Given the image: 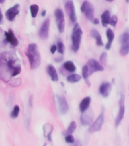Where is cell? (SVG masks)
Here are the masks:
<instances>
[{
    "label": "cell",
    "mask_w": 129,
    "mask_h": 146,
    "mask_svg": "<svg viewBox=\"0 0 129 146\" xmlns=\"http://www.w3.org/2000/svg\"><path fill=\"white\" fill-rule=\"evenodd\" d=\"M26 55L29 60L30 68L36 69L38 68L40 65L41 57L36 43L29 44L27 51H26Z\"/></svg>",
    "instance_id": "6da1fadb"
},
{
    "label": "cell",
    "mask_w": 129,
    "mask_h": 146,
    "mask_svg": "<svg viewBox=\"0 0 129 146\" xmlns=\"http://www.w3.org/2000/svg\"><path fill=\"white\" fill-rule=\"evenodd\" d=\"M82 34L83 32L81 27H80V25L77 23H75L71 34V49L75 52H77L80 49Z\"/></svg>",
    "instance_id": "7a4b0ae2"
},
{
    "label": "cell",
    "mask_w": 129,
    "mask_h": 146,
    "mask_svg": "<svg viewBox=\"0 0 129 146\" xmlns=\"http://www.w3.org/2000/svg\"><path fill=\"white\" fill-rule=\"evenodd\" d=\"M55 18H56V23L57 28L59 30V33H63L65 30V15L62 10L61 9H56L54 12Z\"/></svg>",
    "instance_id": "3957f363"
},
{
    "label": "cell",
    "mask_w": 129,
    "mask_h": 146,
    "mask_svg": "<svg viewBox=\"0 0 129 146\" xmlns=\"http://www.w3.org/2000/svg\"><path fill=\"white\" fill-rule=\"evenodd\" d=\"M81 11L84 13L85 16L89 21H93L94 19V8L93 5L87 0L84 1L81 7Z\"/></svg>",
    "instance_id": "277c9868"
},
{
    "label": "cell",
    "mask_w": 129,
    "mask_h": 146,
    "mask_svg": "<svg viewBox=\"0 0 129 146\" xmlns=\"http://www.w3.org/2000/svg\"><path fill=\"white\" fill-rule=\"evenodd\" d=\"M65 9L66 13L70 18L71 21L72 23L76 22L77 20V16L75 12V8L74 2L72 0H67L65 4Z\"/></svg>",
    "instance_id": "5b68a950"
},
{
    "label": "cell",
    "mask_w": 129,
    "mask_h": 146,
    "mask_svg": "<svg viewBox=\"0 0 129 146\" xmlns=\"http://www.w3.org/2000/svg\"><path fill=\"white\" fill-rule=\"evenodd\" d=\"M87 66L88 67L89 69V75H92L93 73L96 72H102L104 70V67L101 65L98 61H97L96 59H90Z\"/></svg>",
    "instance_id": "8992f818"
},
{
    "label": "cell",
    "mask_w": 129,
    "mask_h": 146,
    "mask_svg": "<svg viewBox=\"0 0 129 146\" xmlns=\"http://www.w3.org/2000/svg\"><path fill=\"white\" fill-rule=\"evenodd\" d=\"M129 53V33L125 32L122 35V46L120 48V54L126 56Z\"/></svg>",
    "instance_id": "52a82bcc"
},
{
    "label": "cell",
    "mask_w": 129,
    "mask_h": 146,
    "mask_svg": "<svg viewBox=\"0 0 129 146\" xmlns=\"http://www.w3.org/2000/svg\"><path fill=\"white\" fill-rule=\"evenodd\" d=\"M50 19L46 18L41 25L40 31H39V36L42 40H46L49 36V31H50Z\"/></svg>",
    "instance_id": "ba28073f"
},
{
    "label": "cell",
    "mask_w": 129,
    "mask_h": 146,
    "mask_svg": "<svg viewBox=\"0 0 129 146\" xmlns=\"http://www.w3.org/2000/svg\"><path fill=\"white\" fill-rule=\"evenodd\" d=\"M119 110H118V113L116 116V125L118 126L121 122L122 121L123 118H124V115H125V97L124 95H122L119 100Z\"/></svg>",
    "instance_id": "9c48e42d"
},
{
    "label": "cell",
    "mask_w": 129,
    "mask_h": 146,
    "mask_svg": "<svg viewBox=\"0 0 129 146\" xmlns=\"http://www.w3.org/2000/svg\"><path fill=\"white\" fill-rule=\"evenodd\" d=\"M103 122H104V115H103V113H102L100 114V116L97 118V119L93 122V124L91 125V127L89 128V132L93 133V132L100 131V130L102 129Z\"/></svg>",
    "instance_id": "30bf717a"
},
{
    "label": "cell",
    "mask_w": 129,
    "mask_h": 146,
    "mask_svg": "<svg viewBox=\"0 0 129 146\" xmlns=\"http://www.w3.org/2000/svg\"><path fill=\"white\" fill-rule=\"evenodd\" d=\"M57 102H58V106H59V110L61 114H65L68 111V104L65 98L62 96H56Z\"/></svg>",
    "instance_id": "8fae6325"
},
{
    "label": "cell",
    "mask_w": 129,
    "mask_h": 146,
    "mask_svg": "<svg viewBox=\"0 0 129 146\" xmlns=\"http://www.w3.org/2000/svg\"><path fill=\"white\" fill-rule=\"evenodd\" d=\"M81 123L83 125H91L92 122H93V114L91 110H87V111L81 113Z\"/></svg>",
    "instance_id": "7c38bea8"
},
{
    "label": "cell",
    "mask_w": 129,
    "mask_h": 146,
    "mask_svg": "<svg viewBox=\"0 0 129 146\" xmlns=\"http://www.w3.org/2000/svg\"><path fill=\"white\" fill-rule=\"evenodd\" d=\"M19 8H20L19 4H16L11 8L8 9L5 12V17H6L7 19L10 21H14L16 16L19 14Z\"/></svg>",
    "instance_id": "4fadbf2b"
},
{
    "label": "cell",
    "mask_w": 129,
    "mask_h": 146,
    "mask_svg": "<svg viewBox=\"0 0 129 146\" xmlns=\"http://www.w3.org/2000/svg\"><path fill=\"white\" fill-rule=\"evenodd\" d=\"M112 84L109 82H103L100 84L99 92L103 98H108L111 93Z\"/></svg>",
    "instance_id": "5bb4252c"
},
{
    "label": "cell",
    "mask_w": 129,
    "mask_h": 146,
    "mask_svg": "<svg viewBox=\"0 0 129 146\" xmlns=\"http://www.w3.org/2000/svg\"><path fill=\"white\" fill-rule=\"evenodd\" d=\"M5 34L7 42L10 43L13 47H16L18 45V39L16 38V36H15V34L11 30H9L8 32H5Z\"/></svg>",
    "instance_id": "9a60e30c"
},
{
    "label": "cell",
    "mask_w": 129,
    "mask_h": 146,
    "mask_svg": "<svg viewBox=\"0 0 129 146\" xmlns=\"http://www.w3.org/2000/svg\"><path fill=\"white\" fill-rule=\"evenodd\" d=\"M91 98L90 97H86L81 101L79 104V110L81 113L87 111L89 109L90 104H91Z\"/></svg>",
    "instance_id": "2e32d148"
},
{
    "label": "cell",
    "mask_w": 129,
    "mask_h": 146,
    "mask_svg": "<svg viewBox=\"0 0 129 146\" xmlns=\"http://www.w3.org/2000/svg\"><path fill=\"white\" fill-rule=\"evenodd\" d=\"M47 72L48 75H50V78L52 79L53 82H57L59 80V76H58V73L56 72V69L52 65H49L47 66Z\"/></svg>",
    "instance_id": "e0dca14e"
},
{
    "label": "cell",
    "mask_w": 129,
    "mask_h": 146,
    "mask_svg": "<svg viewBox=\"0 0 129 146\" xmlns=\"http://www.w3.org/2000/svg\"><path fill=\"white\" fill-rule=\"evenodd\" d=\"M111 19V15L109 10H106L103 12L101 15V22L103 27H107V25H109Z\"/></svg>",
    "instance_id": "ac0fdd59"
},
{
    "label": "cell",
    "mask_w": 129,
    "mask_h": 146,
    "mask_svg": "<svg viewBox=\"0 0 129 146\" xmlns=\"http://www.w3.org/2000/svg\"><path fill=\"white\" fill-rule=\"evenodd\" d=\"M107 39H108V42L106 44V49L107 50H110L112 47V42L114 40V38H115V34L112 30L111 29H107Z\"/></svg>",
    "instance_id": "d6986e66"
},
{
    "label": "cell",
    "mask_w": 129,
    "mask_h": 146,
    "mask_svg": "<svg viewBox=\"0 0 129 146\" xmlns=\"http://www.w3.org/2000/svg\"><path fill=\"white\" fill-rule=\"evenodd\" d=\"M91 36L93 38L95 39L96 40V44L98 46H101L103 45V43L102 37H101V35L99 32L97 31L96 29H92L91 31Z\"/></svg>",
    "instance_id": "ffe728a7"
},
{
    "label": "cell",
    "mask_w": 129,
    "mask_h": 146,
    "mask_svg": "<svg viewBox=\"0 0 129 146\" xmlns=\"http://www.w3.org/2000/svg\"><path fill=\"white\" fill-rule=\"evenodd\" d=\"M63 68L68 72H75L76 71V66L74 62L71 61H67L63 64Z\"/></svg>",
    "instance_id": "44dd1931"
},
{
    "label": "cell",
    "mask_w": 129,
    "mask_h": 146,
    "mask_svg": "<svg viewBox=\"0 0 129 146\" xmlns=\"http://www.w3.org/2000/svg\"><path fill=\"white\" fill-rule=\"evenodd\" d=\"M82 76L84 78V79L85 80V82H87V84H88V86L91 85V83L90 82L88 81V78H89V69H88V67L87 65L83 66V68H82Z\"/></svg>",
    "instance_id": "7402d4cb"
},
{
    "label": "cell",
    "mask_w": 129,
    "mask_h": 146,
    "mask_svg": "<svg viewBox=\"0 0 129 146\" xmlns=\"http://www.w3.org/2000/svg\"><path fill=\"white\" fill-rule=\"evenodd\" d=\"M81 79V75H77V74H71V75H68L67 78V81L70 83H76V82H79Z\"/></svg>",
    "instance_id": "603a6c76"
},
{
    "label": "cell",
    "mask_w": 129,
    "mask_h": 146,
    "mask_svg": "<svg viewBox=\"0 0 129 146\" xmlns=\"http://www.w3.org/2000/svg\"><path fill=\"white\" fill-rule=\"evenodd\" d=\"M76 128H77V124H76V123H75V121H72V122L69 124L68 129H67V130H66V132H65L66 135L72 134L73 132H75V130H76Z\"/></svg>",
    "instance_id": "cb8c5ba5"
},
{
    "label": "cell",
    "mask_w": 129,
    "mask_h": 146,
    "mask_svg": "<svg viewBox=\"0 0 129 146\" xmlns=\"http://www.w3.org/2000/svg\"><path fill=\"white\" fill-rule=\"evenodd\" d=\"M30 15H31L32 18H36L37 16L39 11V6L36 4H33L30 7Z\"/></svg>",
    "instance_id": "d4e9b609"
},
{
    "label": "cell",
    "mask_w": 129,
    "mask_h": 146,
    "mask_svg": "<svg viewBox=\"0 0 129 146\" xmlns=\"http://www.w3.org/2000/svg\"><path fill=\"white\" fill-rule=\"evenodd\" d=\"M43 130H44V135H45L46 137H47L48 139L51 141V133H52V127L49 124V128H46V125H44V128H43Z\"/></svg>",
    "instance_id": "484cf974"
},
{
    "label": "cell",
    "mask_w": 129,
    "mask_h": 146,
    "mask_svg": "<svg viewBox=\"0 0 129 146\" xmlns=\"http://www.w3.org/2000/svg\"><path fill=\"white\" fill-rule=\"evenodd\" d=\"M19 112H20V107H19L18 105H15V106L14 107L11 114H10V116H11L12 119L17 118L18 116V114H19Z\"/></svg>",
    "instance_id": "4316f807"
},
{
    "label": "cell",
    "mask_w": 129,
    "mask_h": 146,
    "mask_svg": "<svg viewBox=\"0 0 129 146\" xmlns=\"http://www.w3.org/2000/svg\"><path fill=\"white\" fill-rule=\"evenodd\" d=\"M57 51L60 54L63 55L64 52H65V46H64V43H62V41L58 40L57 42Z\"/></svg>",
    "instance_id": "83f0119b"
},
{
    "label": "cell",
    "mask_w": 129,
    "mask_h": 146,
    "mask_svg": "<svg viewBox=\"0 0 129 146\" xmlns=\"http://www.w3.org/2000/svg\"><path fill=\"white\" fill-rule=\"evenodd\" d=\"M65 141L67 143L69 144H74L75 142V138L72 135H68L65 136Z\"/></svg>",
    "instance_id": "f1b7e54d"
},
{
    "label": "cell",
    "mask_w": 129,
    "mask_h": 146,
    "mask_svg": "<svg viewBox=\"0 0 129 146\" xmlns=\"http://www.w3.org/2000/svg\"><path fill=\"white\" fill-rule=\"evenodd\" d=\"M118 23V17L116 15H113L112 17H111V19H110V25L112 26V27H116V25Z\"/></svg>",
    "instance_id": "f546056e"
},
{
    "label": "cell",
    "mask_w": 129,
    "mask_h": 146,
    "mask_svg": "<svg viewBox=\"0 0 129 146\" xmlns=\"http://www.w3.org/2000/svg\"><path fill=\"white\" fill-rule=\"evenodd\" d=\"M107 52H103L102 54H101V56H100V62L105 65V64L107 63Z\"/></svg>",
    "instance_id": "4dcf8cb0"
},
{
    "label": "cell",
    "mask_w": 129,
    "mask_h": 146,
    "mask_svg": "<svg viewBox=\"0 0 129 146\" xmlns=\"http://www.w3.org/2000/svg\"><path fill=\"white\" fill-rule=\"evenodd\" d=\"M57 51V46L56 45H52L51 47H50V52L52 54H54L55 52Z\"/></svg>",
    "instance_id": "1f68e13d"
},
{
    "label": "cell",
    "mask_w": 129,
    "mask_h": 146,
    "mask_svg": "<svg viewBox=\"0 0 129 146\" xmlns=\"http://www.w3.org/2000/svg\"><path fill=\"white\" fill-rule=\"evenodd\" d=\"M93 23L94 25H98L99 24V20H98L97 18H94L93 21Z\"/></svg>",
    "instance_id": "d6a6232c"
},
{
    "label": "cell",
    "mask_w": 129,
    "mask_h": 146,
    "mask_svg": "<svg viewBox=\"0 0 129 146\" xmlns=\"http://www.w3.org/2000/svg\"><path fill=\"white\" fill-rule=\"evenodd\" d=\"M46 14V10H43V11H42V13H41V15H42V17H45Z\"/></svg>",
    "instance_id": "836d02e7"
},
{
    "label": "cell",
    "mask_w": 129,
    "mask_h": 146,
    "mask_svg": "<svg viewBox=\"0 0 129 146\" xmlns=\"http://www.w3.org/2000/svg\"><path fill=\"white\" fill-rule=\"evenodd\" d=\"M2 18H3V15H2V12H1V11H0V22L2 21Z\"/></svg>",
    "instance_id": "e575fe53"
},
{
    "label": "cell",
    "mask_w": 129,
    "mask_h": 146,
    "mask_svg": "<svg viewBox=\"0 0 129 146\" xmlns=\"http://www.w3.org/2000/svg\"><path fill=\"white\" fill-rule=\"evenodd\" d=\"M75 146H81V143H80L79 141H77V142H75Z\"/></svg>",
    "instance_id": "d590c367"
},
{
    "label": "cell",
    "mask_w": 129,
    "mask_h": 146,
    "mask_svg": "<svg viewBox=\"0 0 129 146\" xmlns=\"http://www.w3.org/2000/svg\"><path fill=\"white\" fill-rule=\"evenodd\" d=\"M107 2H113L114 0H106Z\"/></svg>",
    "instance_id": "8d00e7d4"
},
{
    "label": "cell",
    "mask_w": 129,
    "mask_h": 146,
    "mask_svg": "<svg viewBox=\"0 0 129 146\" xmlns=\"http://www.w3.org/2000/svg\"><path fill=\"white\" fill-rule=\"evenodd\" d=\"M5 0H0V3H3V2H5Z\"/></svg>",
    "instance_id": "74e56055"
},
{
    "label": "cell",
    "mask_w": 129,
    "mask_h": 146,
    "mask_svg": "<svg viewBox=\"0 0 129 146\" xmlns=\"http://www.w3.org/2000/svg\"><path fill=\"white\" fill-rule=\"evenodd\" d=\"M43 146H46V144H45V145H43Z\"/></svg>",
    "instance_id": "f35d334b"
}]
</instances>
